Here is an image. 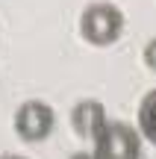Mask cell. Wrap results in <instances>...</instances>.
<instances>
[{
  "label": "cell",
  "mask_w": 156,
  "mask_h": 159,
  "mask_svg": "<svg viewBox=\"0 0 156 159\" xmlns=\"http://www.w3.org/2000/svg\"><path fill=\"white\" fill-rule=\"evenodd\" d=\"M80 33L94 47L115 44L124 33V12L115 3H91L80 18Z\"/></svg>",
  "instance_id": "obj_1"
},
{
  "label": "cell",
  "mask_w": 156,
  "mask_h": 159,
  "mask_svg": "<svg viewBox=\"0 0 156 159\" xmlns=\"http://www.w3.org/2000/svg\"><path fill=\"white\" fill-rule=\"evenodd\" d=\"M97 159H139L141 156V133L124 121H106V127L94 136Z\"/></svg>",
  "instance_id": "obj_2"
},
{
  "label": "cell",
  "mask_w": 156,
  "mask_h": 159,
  "mask_svg": "<svg viewBox=\"0 0 156 159\" xmlns=\"http://www.w3.org/2000/svg\"><path fill=\"white\" fill-rule=\"evenodd\" d=\"M56 127V112L44 100H27L15 112V133L24 142H44Z\"/></svg>",
  "instance_id": "obj_3"
},
{
  "label": "cell",
  "mask_w": 156,
  "mask_h": 159,
  "mask_svg": "<svg viewBox=\"0 0 156 159\" xmlns=\"http://www.w3.org/2000/svg\"><path fill=\"white\" fill-rule=\"evenodd\" d=\"M106 106L100 100H94V97H88V100H80L74 109H71V124H74V133L80 139H88V142H94V136H97L100 130L106 127Z\"/></svg>",
  "instance_id": "obj_4"
},
{
  "label": "cell",
  "mask_w": 156,
  "mask_h": 159,
  "mask_svg": "<svg viewBox=\"0 0 156 159\" xmlns=\"http://www.w3.org/2000/svg\"><path fill=\"white\" fill-rule=\"evenodd\" d=\"M139 133H141V139L156 144V89L147 91L139 106Z\"/></svg>",
  "instance_id": "obj_5"
},
{
  "label": "cell",
  "mask_w": 156,
  "mask_h": 159,
  "mask_svg": "<svg viewBox=\"0 0 156 159\" xmlns=\"http://www.w3.org/2000/svg\"><path fill=\"white\" fill-rule=\"evenodd\" d=\"M141 59H145V65H147L150 71H156V35L145 44V50H141Z\"/></svg>",
  "instance_id": "obj_6"
},
{
  "label": "cell",
  "mask_w": 156,
  "mask_h": 159,
  "mask_svg": "<svg viewBox=\"0 0 156 159\" xmlns=\"http://www.w3.org/2000/svg\"><path fill=\"white\" fill-rule=\"evenodd\" d=\"M71 159H97V156H94V150H91V153H86V150H80V153H74Z\"/></svg>",
  "instance_id": "obj_7"
},
{
  "label": "cell",
  "mask_w": 156,
  "mask_h": 159,
  "mask_svg": "<svg viewBox=\"0 0 156 159\" xmlns=\"http://www.w3.org/2000/svg\"><path fill=\"white\" fill-rule=\"evenodd\" d=\"M0 159H27V156H21V153H6V156H0Z\"/></svg>",
  "instance_id": "obj_8"
}]
</instances>
